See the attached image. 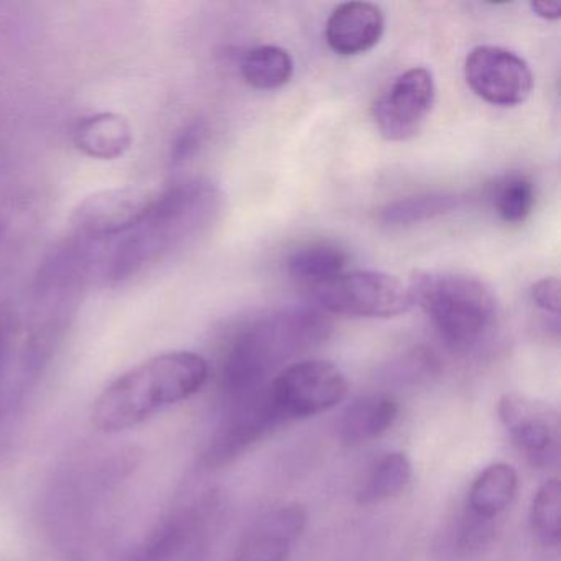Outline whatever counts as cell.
I'll return each mask as SVG.
<instances>
[{"mask_svg":"<svg viewBox=\"0 0 561 561\" xmlns=\"http://www.w3.org/2000/svg\"><path fill=\"white\" fill-rule=\"evenodd\" d=\"M409 288L413 304L419 301L446 346L458 353L474 350L497 320L495 295L479 278L420 272Z\"/></svg>","mask_w":561,"mask_h":561,"instance_id":"277c9868","label":"cell"},{"mask_svg":"<svg viewBox=\"0 0 561 561\" xmlns=\"http://www.w3.org/2000/svg\"><path fill=\"white\" fill-rule=\"evenodd\" d=\"M156 196L140 188L104 190L80 203L71 216L75 236L104 241L142 221Z\"/></svg>","mask_w":561,"mask_h":561,"instance_id":"8fae6325","label":"cell"},{"mask_svg":"<svg viewBox=\"0 0 561 561\" xmlns=\"http://www.w3.org/2000/svg\"><path fill=\"white\" fill-rule=\"evenodd\" d=\"M412 472V462L403 453L396 451L383 456L367 479L366 485L360 489V504H380L402 494L410 484Z\"/></svg>","mask_w":561,"mask_h":561,"instance_id":"d6986e66","label":"cell"},{"mask_svg":"<svg viewBox=\"0 0 561 561\" xmlns=\"http://www.w3.org/2000/svg\"><path fill=\"white\" fill-rule=\"evenodd\" d=\"M268 396L285 422L334 409L347 393V380L330 360L290 364L268 382Z\"/></svg>","mask_w":561,"mask_h":561,"instance_id":"8992f818","label":"cell"},{"mask_svg":"<svg viewBox=\"0 0 561 561\" xmlns=\"http://www.w3.org/2000/svg\"><path fill=\"white\" fill-rule=\"evenodd\" d=\"M458 198L448 193H425V195L405 196L389 203L380 211V221L390 228L412 226L428 219L438 218L453 211Z\"/></svg>","mask_w":561,"mask_h":561,"instance_id":"ffe728a7","label":"cell"},{"mask_svg":"<svg viewBox=\"0 0 561 561\" xmlns=\"http://www.w3.org/2000/svg\"><path fill=\"white\" fill-rule=\"evenodd\" d=\"M307 525L300 504H287L268 512L245 535L232 561H288L295 541Z\"/></svg>","mask_w":561,"mask_h":561,"instance_id":"7c38bea8","label":"cell"},{"mask_svg":"<svg viewBox=\"0 0 561 561\" xmlns=\"http://www.w3.org/2000/svg\"><path fill=\"white\" fill-rule=\"evenodd\" d=\"M205 136L206 126L202 121H195V123L188 124V126L180 133V136L176 137L175 144H173L172 162L175 163V165H182V163L193 159L196 152H198L199 147H202Z\"/></svg>","mask_w":561,"mask_h":561,"instance_id":"cb8c5ba5","label":"cell"},{"mask_svg":"<svg viewBox=\"0 0 561 561\" xmlns=\"http://www.w3.org/2000/svg\"><path fill=\"white\" fill-rule=\"evenodd\" d=\"M284 423L287 422L272 402L267 387L226 403L221 422L206 446L203 465L208 469L225 468Z\"/></svg>","mask_w":561,"mask_h":561,"instance_id":"52a82bcc","label":"cell"},{"mask_svg":"<svg viewBox=\"0 0 561 561\" xmlns=\"http://www.w3.org/2000/svg\"><path fill=\"white\" fill-rule=\"evenodd\" d=\"M530 298L535 307L558 317L561 305L560 282L558 278H541L535 282L530 288Z\"/></svg>","mask_w":561,"mask_h":561,"instance_id":"d4e9b609","label":"cell"},{"mask_svg":"<svg viewBox=\"0 0 561 561\" xmlns=\"http://www.w3.org/2000/svg\"><path fill=\"white\" fill-rule=\"evenodd\" d=\"M499 416L515 445L538 468H548L560 455V416L540 400L524 396L502 397Z\"/></svg>","mask_w":561,"mask_h":561,"instance_id":"30bf717a","label":"cell"},{"mask_svg":"<svg viewBox=\"0 0 561 561\" xmlns=\"http://www.w3.org/2000/svg\"><path fill=\"white\" fill-rule=\"evenodd\" d=\"M347 254L334 242L320 241L301 245L288 255L287 272L291 280L311 290L344 274Z\"/></svg>","mask_w":561,"mask_h":561,"instance_id":"e0dca14e","label":"cell"},{"mask_svg":"<svg viewBox=\"0 0 561 561\" xmlns=\"http://www.w3.org/2000/svg\"><path fill=\"white\" fill-rule=\"evenodd\" d=\"M318 305L327 313L353 318H393L413 305L410 288L393 275L376 271L344 272L313 288Z\"/></svg>","mask_w":561,"mask_h":561,"instance_id":"5b68a950","label":"cell"},{"mask_svg":"<svg viewBox=\"0 0 561 561\" xmlns=\"http://www.w3.org/2000/svg\"><path fill=\"white\" fill-rule=\"evenodd\" d=\"M517 489V471L511 465L494 462L488 466L469 489V514L479 520L491 522L512 504Z\"/></svg>","mask_w":561,"mask_h":561,"instance_id":"2e32d148","label":"cell"},{"mask_svg":"<svg viewBox=\"0 0 561 561\" xmlns=\"http://www.w3.org/2000/svg\"><path fill=\"white\" fill-rule=\"evenodd\" d=\"M531 531L547 545L557 547L561 538V485L558 479L545 482L534 497L530 511Z\"/></svg>","mask_w":561,"mask_h":561,"instance_id":"7402d4cb","label":"cell"},{"mask_svg":"<svg viewBox=\"0 0 561 561\" xmlns=\"http://www.w3.org/2000/svg\"><path fill=\"white\" fill-rule=\"evenodd\" d=\"M208 377L205 357L188 351L144 360L98 397L91 415L93 426L107 435L136 428L157 413L198 393Z\"/></svg>","mask_w":561,"mask_h":561,"instance_id":"3957f363","label":"cell"},{"mask_svg":"<svg viewBox=\"0 0 561 561\" xmlns=\"http://www.w3.org/2000/svg\"><path fill=\"white\" fill-rule=\"evenodd\" d=\"M435 98L432 71L422 67L403 71L374 101L373 119L380 136L390 142L415 137L428 119Z\"/></svg>","mask_w":561,"mask_h":561,"instance_id":"ba28073f","label":"cell"},{"mask_svg":"<svg viewBox=\"0 0 561 561\" xmlns=\"http://www.w3.org/2000/svg\"><path fill=\"white\" fill-rule=\"evenodd\" d=\"M225 208V195L206 179L179 183L153 198L130 231L94 241L77 236L84 280L123 284L185 251L208 234Z\"/></svg>","mask_w":561,"mask_h":561,"instance_id":"6da1fadb","label":"cell"},{"mask_svg":"<svg viewBox=\"0 0 561 561\" xmlns=\"http://www.w3.org/2000/svg\"><path fill=\"white\" fill-rule=\"evenodd\" d=\"M531 12L543 21H558L561 18V2L551 0H535L530 4Z\"/></svg>","mask_w":561,"mask_h":561,"instance_id":"484cf974","label":"cell"},{"mask_svg":"<svg viewBox=\"0 0 561 561\" xmlns=\"http://www.w3.org/2000/svg\"><path fill=\"white\" fill-rule=\"evenodd\" d=\"M239 70L249 87L261 91L278 90L294 77V60L284 48L262 45L242 55Z\"/></svg>","mask_w":561,"mask_h":561,"instance_id":"ac0fdd59","label":"cell"},{"mask_svg":"<svg viewBox=\"0 0 561 561\" xmlns=\"http://www.w3.org/2000/svg\"><path fill=\"white\" fill-rule=\"evenodd\" d=\"M399 416V403L386 393L354 400L340 422V436L350 446L364 445L389 432Z\"/></svg>","mask_w":561,"mask_h":561,"instance_id":"9a60e30c","label":"cell"},{"mask_svg":"<svg viewBox=\"0 0 561 561\" xmlns=\"http://www.w3.org/2000/svg\"><path fill=\"white\" fill-rule=\"evenodd\" d=\"M75 147L96 160L123 159L134 146V130L126 117L100 113L84 117L73 133Z\"/></svg>","mask_w":561,"mask_h":561,"instance_id":"5bb4252c","label":"cell"},{"mask_svg":"<svg viewBox=\"0 0 561 561\" xmlns=\"http://www.w3.org/2000/svg\"><path fill=\"white\" fill-rule=\"evenodd\" d=\"M330 331L328 318L308 307L274 311L242 328L229 343L219 369L225 405L265 389L277 367L327 340Z\"/></svg>","mask_w":561,"mask_h":561,"instance_id":"7a4b0ae2","label":"cell"},{"mask_svg":"<svg viewBox=\"0 0 561 561\" xmlns=\"http://www.w3.org/2000/svg\"><path fill=\"white\" fill-rule=\"evenodd\" d=\"M537 202L535 185L522 175L508 176L494 196L495 211L505 225H522L530 218Z\"/></svg>","mask_w":561,"mask_h":561,"instance_id":"603a6c76","label":"cell"},{"mask_svg":"<svg viewBox=\"0 0 561 561\" xmlns=\"http://www.w3.org/2000/svg\"><path fill=\"white\" fill-rule=\"evenodd\" d=\"M465 78L476 96L492 106L514 107L534 90V75L524 58L492 45L472 48L465 61Z\"/></svg>","mask_w":561,"mask_h":561,"instance_id":"9c48e42d","label":"cell"},{"mask_svg":"<svg viewBox=\"0 0 561 561\" xmlns=\"http://www.w3.org/2000/svg\"><path fill=\"white\" fill-rule=\"evenodd\" d=\"M386 31L382 9L373 2H344L328 18V47L341 57H356L373 50Z\"/></svg>","mask_w":561,"mask_h":561,"instance_id":"4fadbf2b","label":"cell"},{"mask_svg":"<svg viewBox=\"0 0 561 561\" xmlns=\"http://www.w3.org/2000/svg\"><path fill=\"white\" fill-rule=\"evenodd\" d=\"M192 514L173 515L150 531L149 537L133 551L126 561H170L182 548L193 528Z\"/></svg>","mask_w":561,"mask_h":561,"instance_id":"44dd1931","label":"cell"}]
</instances>
